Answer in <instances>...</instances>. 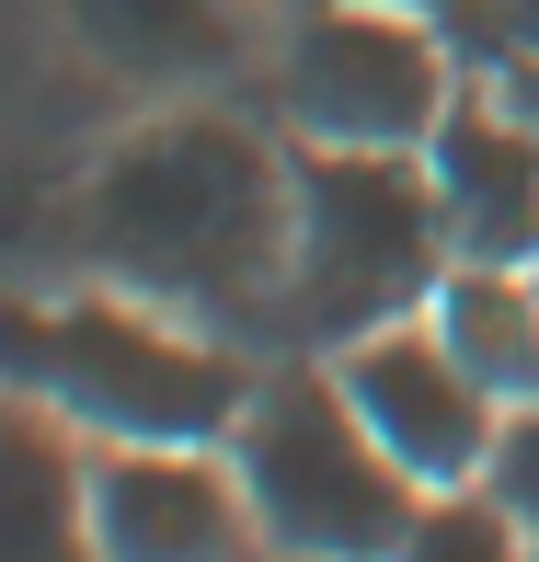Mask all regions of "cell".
Returning <instances> with one entry per match:
<instances>
[{
    "instance_id": "6da1fadb",
    "label": "cell",
    "mask_w": 539,
    "mask_h": 562,
    "mask_svg": "<svg viewBox=\"0 0 539 562\" xmlns=\"http://www.w3.org/2000/svg\"><path fill=\"white\" fill-rule=\"evenodd\" d=\"M81 241L138 299H195L218 322L265 311L299 265V172L229 115H172L81 184Z\"/></svg>"
},
{
    "instance_id": "7a4b0ae2",
    "label": "cell",
    "mask_w": 539,
    "mask_h": 562,
    "mask_svg": "<svg viewBox=\"0 0 539 562\" xmlns=\"http://www.w3.org/2000/svg\"><path fill=\"white\" fill-rule=\"evenodd\" d=\"M0 368L12 391H46L92 437H149V448H207L242 437L252 368L229 345H184L126 299H69V311H12L0 299Z\"/></svg>"
},
{
    "instance_id": "3957f363",
    "label": "cell",
    "mask_w": 539,
    "mask_h": 562,
    "mask_svg": "<svg viewBox=\"0 0 539 562\" xmlns=\"http://www.w3.org/2000/svg\"><path fill=\"white\" fill-rule=\"evenodd\" d=\"M448 195L402 149H311L299 161V265H288V334L356 345L368 322H402L448 288Z\"/></svg>"
},
{
    "instance_id": "277c9868",
    "label": "cell",
    "mask_w": 539,
    "mask_h": 562,
    "mask_svg": "<svg viewBox=\"0 0 539 562\" xmlns=\"http://www.w3.org/2000/svg\"><path fill=\"white\" fill-rule=\"evenodd\" d=\"M242 494H252V528L288 551H402L425 482L379 448V425L356 414L333 368H276L252 379V414H242Z\"/></svg>"
},
{
    "instance_id": "5b68a950",
    "label": "cell",
    "mask_w": 539,
    "mask_h": 562,
    "mask_svg": "<svg viewBox=\"0 0 539 562\" xmlns=\"http://www.w3.org/2000/svg\"><path fill=\"white\" fill-rule=\"evenodd\" d=\"M448 104H459V92H448V23H425L414 0H402V12H368V0L299 12V46H288V115H299V138L425 149Z\"/></svg>"
},
{
    "instance_id": "8992f818",
    "label": "cell",
    "mask_w": 539,
    "mask_h": 562,
    "mask_svg": "<svg viewBox=\"0 0 539 562\" xmlns=\"http://www.w3.org/2000/svg\"><path fill=\"white\" fill-rule=\"evenodd\" d=\"M333 379L356 391V414L379 425V448H391L425 494H448V482H482V471H494V391L471 379V356L436 334V322L356 334L345 356H333Z\"/></svg>"
},
{
    "instance_id": "52a82bcc",
    "label": "cell",
    "mask_w": 539,
    "mask_h": 562,
    "mask_svg": "<svg viewBox=\"0 0 539 562\" xmlns=\"http://www.w3.org/2000/svg\"><path fill=\"white\" fill-rule=\"evenodd\" d=\"M425 172L448 195L459 265H539V126L517 104H448Z\"/></svg>"
},
{
    "instance_id": "ba28073f",
    "label": "cell",
    "mask_w": 539,
    "mask_h": 562,
    "mask_svg": "<svg viewBox=\"0 0 539 562\" xmlns=\"http://www.w3.org/2000/svg\"><path fill=\"white\" fill-rule=\"evenodd\" d=\"M242 505L252 494H229L195 448L115 437V459H92V540L126 562H207L242 540Z\"/></svg>"
},
{
    "instance_id": "9c48e42d",
    "label": "cell",
    "mask_w": 539,
    "mask_h": 562,
    "mask_svg": "<svg viewBox=\"0 0 539 562\" xmlns=\"http://www.w3.org/2000/svg\"><path fill=\"white\" fill-rule=\"evenodd\" d=\"M92 540V471L58 437L46 391L0 402V562H58Z\"/></svg>"
},
{
    "instance_id": "30bf717a",
    "label": "cell",
    "mask_w": 539,
    "mask_h": 562,
    "mask_svg": "<svg viewBox=\"0 0 539 562\" xmlns=\"http://www.w3.org/2000/svg\"><path fill=\"white\" fill-rule=\"evenodd\" d=\"M69 23L126 81H207L252 46V0H69Z\"/></svg>"
},
{
    "instance_id": "8fae6325",
    "label": "cell",
    "mask_w": 539,
    "mask_h": 562,
    "mask_svg": "<svg viewBox=\"0 0 539 562\" xmlns=\"http://www.w3.org/2000/svg\"><path fill=\"white\" fill-rule=\"evenodd\" d=\"M436 334L471 356V379L494 402L505 391L539 402V288H528V265H459L436 288Z\"/></svg>"
},
{
    "instance_id": "7c38bea8",
    "label": "cell",
    "mask_w": 539,
    "mask_h": 562,
    "mask_svg": "<svg viewBox=\"0 0 539 562\" xmlns=\"http://www.w3.org/2000/svg\"><path fill=\"white\" fill-rule=\"evenodd\" d=\"M517 540H528V528H517V505H505L494 482H482V494L448 482V494L414 505V540H402V551H414V562H505Z\"/></svg>"
},
{
    "instance_id": "4fadbf2b",
    "label": "cell",
    "mask_w": 539,
    "mask_h": 562,
    "mask_svg": "<svg viewBox=\"0 0 539 562\" xmlns=\"http://www.w3.org/2000/svg\"><path fill=\"white\" fill-rule=\"evenodd\" d=\"M482 482L517 505V528L539 540V402H517V414L494 425V471H482Z\"/></svg>"
},
{
    "instance_id": "5bb4252c",
    "label": "cell",
    "mask_w": 539,
    "mask_h": 562,
    "mask_svg": "<svg viewBox=\"0 0 539 562\" xmlns=\"http://www.w3.org/2000/svg\"><path fill=\"white\" fill-rule=\"evenodd\" d=\"M471 46H482V58H528V46H539V0H494V12L471 23Z\"/></svg>"
},
{
    "instance_id": "9a60e30c",
    "label": "cell",
    "mask_w": 539,
    "mask_h": 562,
    "mask_svg": "<svg viewBox=\"0 0 539 562\" xmlns=\"http://www.w3.org/2000/svg\"><path fill=\"white\" fill-rule=\"evenodd\" d=\"M414 12H425V23H448V46H471V23L494 12V0H414Z\"/></svg>"
},
{
    "instance_id": "2e32d148",
    "label": "cell",
    "mask_w": 539,
    "mask_h": 562,
    "mask_svg": "<svg viewBox=\"0 0 539 562\" xmlns=\"http://www.w3.org/2000/svg\"><path fill=\"white\" fill-rule=\"evenodd\" d=\"M505 104L539 126V46H528V58H505Z\"/></svg>"
},
{
    "instance_id": "e0dca14e",
    "label": "cell",
    "mask_w": 539,
    "mask_h": 562,
    "mask_svg": "<svg viewBox=\"0 0 539 562\" xmlns=\"http://www.w3.org/2000/svg\"><path fill=\"white\" fill-rule=\"evenodd\" d=\"M288 12H333V0H288Z\"/></svg>"
}]
</instances>
